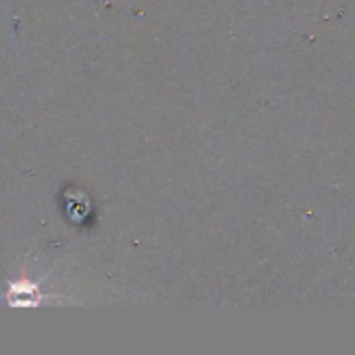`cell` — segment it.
<instances>
[{
    "label": "cell",
    "mask_w": 355,
    "mask_h": 355,
    "mask_svg": "<svg viewBox=\"0 0 355 355\" xmlns=\"http://www.w3.org/2000/svg\"><path fill=\"white\" fill-rule=\"evenodd\" d=\"M6 300H8L10 306L29 308V306H37L44 297H42L37 285H33V283H29V281H19V283L10 285Z\"/></svg>",
    "instance_id": "1"
}]
</instances>
